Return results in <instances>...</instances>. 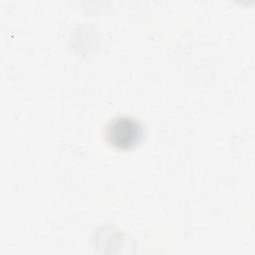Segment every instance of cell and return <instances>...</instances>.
I'll list each match as a JSON object with an SVG mask.
<instances>
[{"instance_id":"6da1fadb","label":"cell","mask_w":255,"mask_h":255,"mask_svg":"<svg viewBox=\"0 0 255 255\" xmlns=\"http://www.w3.org/2000/svg\"><path fill=\"white\" fill-rule=\"evenodd\" d=\"M143 130L140 123L134 118L121 116L110 121L106 128L108 142L118 149H130L142 138Z\"/></svg>"}]
</instances>
